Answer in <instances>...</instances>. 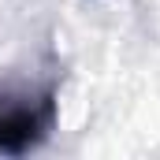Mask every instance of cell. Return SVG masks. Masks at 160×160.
<instances>
[{
  "label": "cell",
  "instance_id": "obj_1",
  "mask_svg": "<svg viewBox=\"0 0 160 160\" xmlns=\"http://www.w3.org/2000/svg\"><path fill=\"white\" fill-rule=\"evenodd\" d=\"M56 127V89L34 82H0V153H30Z\"/></svg>",
  "mask_w": 160,
  "mask_h": 160
}]
</instances>
